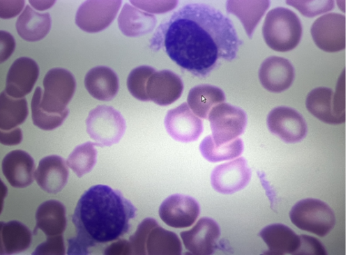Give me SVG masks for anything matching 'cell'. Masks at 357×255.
<instances>
[{"label": "cell", "instance_id": "6", "mask_svg": "<svg viewBox=\"0 0 357 255\" xmlns=\"http://www.w3.org/2000/svg\"><path fill=\"white\" fill-rule=\"evenodd\" d=\"M86 132L98 146L116 144L123 135L126 125L121 113L114 108L100 105L93 109L86 120Z\"/></svg>", "mask_w": 357, "mask_h": 255}, {"label": "cell", "instance_id": "12", "mask_svg": "<svg viewBox=\"0 0 357 255\" xmlns=\"http://www.w3.org/2000/svg\"><path fill=\"white\" fill-rule=\"evenodd\" d=\"M251 178V171L243 157L216 167L211 176L213 188L219 193L230 194L243 189Z\"/></svg>", "mask_w": 357, "mask_h": 255}, {"label": "cell", "instance_id": "27", "mask_svg": "<svg viewBox=\"0 0 357 255\" xmlns=\"http://www.w3.org/2000/svg\"><path fill=\"white\" fill-rule=\"evenodd\" d=\"M225 100L221 88L209 84H200L191 88L188 105L192 112L202 118H208L211 109Z\"/></svg>", "mask_w": 357, "mask_h": 255}, {"label": "cell", "instance_id": "40", "mask_svg": "<svg viewBox=\"0 0 357 255\" xmlns=\"http://www.w3.org/2000/svg\"><path fill=\"white\" fill-rule=\"evenodd\" d=\"M0 62L7 60L13 52L15 42L13 36L7 31H0Z\"/></svg>", "mask_w": 357, "mask_h": 255}, {"label": "cell", "instance_id": "26", "mask_svg": "<svg viewBox=\"0 0 357 255\" xmlns=\"http://www.w3.org/2000/svg\"><path fill=\"white\" fill-rule=\"evenodd\" d=\"M156 24L155 17L128 3H125L118 17L121 31L126 36L137 37L151 31Z\"/></svg>", "mask_w": 357, "mask_h": 255}, {"label": "cell", "instance_id": "2", "mask_svg": "<svg viewBox=\"0 0 357 255\" xmlns=\"http://www.w3.org/2000/svg\"><path fill=\"white\" fill-rule=\"evenodd\" d=\"M137 209L119 191L96 185L81 196L72 220L77 236L68 240V254H87L97 244L117 240L129 231Z\"/></svg>", "mask_w": 357, "mask_h": 255}, {"label": "cell", "instance_id": "21", "mask_svg": "<svg viewBox=\"0 0 357 255\" xmlns=\"http://www.w3.org/2000/svg\"><path fill=\"white\" fill-rule=\"evenodd\" d=\"M84 86L94 98L109 101L118 93L119 78L115 72L106 66L91 68L85 75Z\"/></svg>", "mask_w": 357, "mask_h": 255}, {"label": "cell", "instance_id": "29", "mask_svg": "<svg viewBox=\"0 0 357 255\" xmlns=\"http://www.w3.org/2000/svg\"><path fill=\"white\" fill-rule=\"evenodd\" d=\"M269 5V1H227L226 8L228 13L239 18L247 35L251 38Z\"/></svg>", "mask_w": 357, "mask_h": 255}, {"label": "cell", "instance_id": "32", "mask_svg": "<svg viewBox=\"0 0 357 255\" xmlns=\"http://www.w3.org/2000/svg\"><path fill=\"white\" fill-rule=\"evenodd\" d=\"M95 143L87 141L75 147L69 155L67 164L78 178L90 172L96 162Z\"/></svg>", "mask_w": 357, "mask_h": 255}, {"label": "cell", "instance_id": "35", "mask_svg": "<svg viewBox=\"0 0 357 255\" xmlns=\"http://www.w3.org/2000/svg\"><path fill=\"white\" fill-rule=\"evenodd\" d=\"M286 3L298 10L304 16L308 17L326 13L334 7V1L332 0L287 1Z\"/></svg>", "mask_w": 357, "mask_h": 255}, {"label": "cell", "instance_id": "34", "mask_svg": "<svg viewBox=\"0 0 357 255\" xmlns=\"http://www.w3.org/2000/svg\"><path fill=\"white\" fill-rule=\"evenodd\" d=\"M155 72L148 65H141L134 68L127 79V87L130 94L141 101H149L146 86L150 77Z\"/></svg>", "mask_w": 357, "mask_h": 255}, {"label": "cell", "instance_id": "17", "mask_svg": "<svg viewBox=\"0 0 357 255\" xmlns=\"http://www.w3.org/2000/svg\"><path fill=\"white\" fill-rule=\"evenodd\" d=\"M183 90L178 75L168 70L155 72L149 79L146 93L149 100L160 106H167L178 100Z\"/></svg>", "mask_w": 357, "mask_h": 255}, {"label": "cell", "instance_id": "14", "mask_svg": "<svg viewBox=\"0 0 357 255\" xmlns=\"http://www.w3.org/2000/svg\"><path fill=\"white\" fill-rule=\"evenodd\" d=\"M180 235L185 248L192 254L208 255L217 248L220 229L213 219L203 217L191 229L182 231Z\"/></svg>", "mask_w": 357, "mask_h": 255}, {"label": "cell", "instance_id": "1", "mask_svg": "<svg viewBox=\"0 0 357 255\" xmlns=\"http://www.w3.org/2000/svg\"><path fill=\"white\" fill-rule=\"evenodd\" d=\"M152 45L163 47L179 67L205 78L224 61H231L243 42L231 21L204 3L187 4L159 26Z\"/></svg>", "mask_w": 357, "mask_h": 255}, {"label": "cell", "instance_id": "13", "mask_svg": "<svg viewBox=\"0 0 357 255\" xmlns=\"http://www.w3.org/2000/svg\"><path fill=\"white\" fill-rule=\"evenodd\" d=\"M165 126L170 137L181 142L196 141L203 131L202 121L186 102L168 111Z\"/></svg>", "mask_w": 357, "mask_h": 255}, {"label": "cell", "instance_id": "9", "mask_svg": "<svg viewBox=\"0 0 357 255\" xmlns=\"http://www.w3.org/2000/svg\"><path fill=\"white\" fill-rule=\"evenodd\" d=\"M345 16L328 13L317 18L310 29L316 45L323 51L335 52L345 48Z\"/></svg>", "mask_w": 357, "mask_h": 255}, {"label": "cell", "instance_id": "5", "mask_svg": "<svg viewBox=\"0 0 357 255\" xmlns=\"http://www.w3.org/2000/svg\"><path fill=\"white\" fill-rule=\"evenodd\" d=\"M291 222L298 229L320 237L326 235L335 224V216L325 202L307 198L297 202L289 212Z\"/></svg>", "mask_w": 357, "mask_h": 255}, {"label": "cell", "instance_id": "43", "mask_svg": "<svg viewBox=\"0 0 357 255\" xmlns=\"http://www.w3.org/2000/svg\"><path fill=\"white\" fill-rule=\"evenodd\" d=\"M22 138V132L19 128L10 131H0V142L6 146L17 145L21 143Z\"/></svg>", "mask_w": 357, "mask_h": 255}, {"label": "cell", "instance_id": "18", "mask_svg": "<svg viewBox=\"0 0 357 255\" xmlns=\"http://www.w3.org/2000/svg\"><path fill=\"white\" fill-rule=\"evenodd\" d=\"M1 168L3 176L14 187H26L34 180V160L22 150H15L6 155L2 160Z\"/></svg>", "mask_w": 357, "mask_h": 255}, {"label": "cell", "instance_id": "25", "mask_svg": "<svg viewBox=\"0 0 357 255\" xmlns=\"http://www.w3.org/2000/svg\"><path fill=\"white\" fill-rule=\"evenodd\" d=\"M334 92L330 88L318 87L312 89L307 95L306 108L319 120L328 124L344 123L335 114Z\"/></svg>", "mask_w": 357, "mask_h": 255}, {"label": "cell", "instance_id": "19", "mask_svg": "<svg viewBox=\"0 0 357 255\" xmlns=\"http://www.w3.org/2000/svg\"><path fill=\"white\" fill-rule=\"evenodd\" d=\"M69 171L65 160L59 155H48L39 162L35 172L38 186L45 192L56 194L68 182Z\"/></svg>", "mask_w": 357, "mask_h": 255}, {"label": "cell", "instance_id": "38", "mask_svg": "<svg viewBox=\"0 0 357 255\" xmlns=\"http://www.w3.org/2000/svg\"><path fill=\"white\" fill-rule=\"evenodd\" d=\"M334 107L336 115L345 121V72L340 75L334 93Z\"/></svg>", "mask_w": 357, "mask_h": 255}, {"label": "cell", "instance_id": "28", "mask_svg": "<svg viewBox=\"0 0 357 255\" xmlns=\"http://www.w3.org/2000/svg\"><path fill=\"white\" fill-rule=\"evenodd\" d=\"M144 250L149 255H180L182 246L175 233L163 229L157 222L147 233Z\"/></svg>", "mask_w": 357, "mask_h": 255}, {"label": "cell", "instance_id": "30", "mask_svg": "<svg viewBox=\"0 0 357 255\" xmlns=\"http://www.w3.org/2000/svg\"><path fill=\"white\" fill-rule=\"evenodd\" d=\"M29 114L24 98H15L5 91L0 95V128L8 131L22 124Z\"/></svg>", "mask_w": 357, "mask_h": 255}, {"label": "cell", "instance_id": "11", "mask_svg": "<svg viewBox=\"0 0 357 255\" xmlns=\"http://www.w3.org/2000/svg\"><path fill=\"white\" fill-rule=\"evenodd\" d=\"M199 212V203L195 199L178 194L165 199L159 208L161 219L169 226L178 229L192 226Z\"/></svg>", "mask_w": 357, "mask_h": 255}, {"label": "cell", "instance_id": "36", "mask_svg": "<svg viewBox=\"0 0 357 255\" xmlns=\"http://www.w3.org/2000/svg\"><path fill=\"white\" fill-rule=\"evenodd\" d=\"M157 223L153 218L144 219L137 226L135 233L130 237L132 254L145 255L144 242L148 232Z\"/></svg>", "mask_w": 357, "mask_h": 255}, {"label": "cell", "instance_id": "39", "mask_svg": "<svg viewBox=\"0 0 357 255\" xmlns=\"http://www.w3.org/2000/svg\"><path fill=\"white\" fill-rule=\"evenodd\" d=\"M301 245L296 254H326V250L322 244L315 238L301 235Z\"/></svg>", "mask_w": 357, "mask_h": 255}, {"label": "cell", "instance_id": "24", "mask_svg": "<svg viewBox=\"0 0 357 255\" xmlns=\"http://www.w3.org/2000/svg\"><path fill=\"white\" fill-rule=\"evenodd\" d=\"M32 233L29 229L16 220L1 222L0 254H13L27 249L31 242Z\"/></svg>", "mask_w": 357, "mask_h": 255}, {"label": "cell", "instance_id": "22", "mask_svg": "<svg viewBox=\"0 0 357 255\" xmlns=\"http://www.w3.org/2000/svg\"><path fill=\"white\" fill-rule=\"evenodd\" d=\"M36 229H40L47 237L62 235L67 220L64 205L54 199L42 203L36 212Z\"/></svg>", "mask_w": 357, "mask_h": 255}, {"label": "cell", "instance_id": "3", "mask_svg": "<svg viewBox=\"0 0 357 255\" xmlns=\"http://www.w3.org/2000/svg\"><path fill=\"white\" fill-rule=\"evenodd\" d=\"M264 39L267 45L277 52L294 49L302 36V25L292 10L278 7L270 10L262 26Z\"/></svg>", "mask_w": 357, "mask_h": 255}, {"label": "cell", "instance_id": "31", "mask_svg": "<svg viewBox=\"0 0 357 255\" xmlns=\"http://www.w3.org/2000/svg\"><path fill=\"white\" fill-rule=\"evenodd\" d=\"M202 156L209 162H218L234 159L243 150V143L241 139L220 146H216L211 135L206 137L199 145Z\"/></svg>", "mask_w": 357, "mask_h": 255}, {"label": "cell", "instance_id": "8", "mask_svg": "<svg viewBox=\"0 0 357 255\" xmlns=\"http://www.w3.org/2000/svg\"><path fill=\"white\" fill-rule=\"evenodd\" d=\"M121 3L120 0L86 1L77 10L75 23L84 31L100 32L115 19Z\"/></svg>", "mask_w": 357, "mask_h": 255}, {"label": "cell", "instance_id": "23", "mask_svg": "<svg viewBox=\"0 0 357 255\" xmlns=\"http://www.w3.org/2000/svg\"><path fill=\"white\" fill-rule=\"evenodd\" d=\"M48 13H39L27 5L16 22V30L24 40L35 42L45 38L51 28Z\"/></svg>", "mask_w": 357, "mask_h": 255}, {"label": "cell", "instance_id": "41", "mask_svg": "<svg viewBox=\"0 0 357 255\" xmlns=\"http://www.w3.org/2000/svg\"><path fill=\"white\" fill-rule=\"evenodd\" d=\"M24 1H0V17L3 19L14 17L23 8Z\"/></svg>", "mask_w": 357, "mask_h": 255}, {"label": "cell", "instance_id": "20", "mask_svg": "<svg viewBox=\"0 0 357 255\" xmlns=\"http://www.w3.org/2000/svg\"><path fill=\"white\" fill-rule=\"evenodd\" d=\"M259 235L268 247L266 253L271 254H296L301 242L300 235L282 224L266 226Z\"/></svg>", "mask_w": 357, "mask_h": 255}, {"label": "cell", "instance_id": "7", "mask_svg": "<svg viewBox=\"0 0 357 255\" xmlns=\"http://www.w3.org/2000/svg\"><path fill=\"white\" fill-rule=\"evenodd\" d=\"M212 137L216 146L229 143L245 130L247 116L241 108L229 103L215 106L208 115Z\"/></svg>", "mask_w": 357, "mask_h": 255}, {"label": "cell", "instance_id": "16", "mask_svg": "<svg viewBox=\"0 0 357 255\" xmlns=\"http://www.w3.org/2000/svg\"><path fill=\"white\" fill-rule=\"evenodd\" d=\"M259 79L264 88L280 93L289 88L294 79V69L286 59L271 56L265 59L259 70Z\"/></svg>", "mask_w": 357, "mask_h": 255}, {"label": "cell", "instance_id": "37", "mask_svg": "<svg viewBox=\"0 0 357 255\" xmlns=\"http://www.w3.org/2000/svg\"><path fill=\"white\" fill-rule=\"evenodd\" d=\"M65 245L62 235L47 237L46 241L39 245L32 253L37 255L65 254Z\"/></svg>", "mask_w": 357, "mask_h": 255}, {"label": "cell", "instance_id": "4", "mask_svg": "<svg viewBox=\"0 0 357 255\" xmlns=\"http://www.w3.org/2000/svg\"><path fill=\"white\" fill-rule=\"evenodd\" d=\"M43 87L41 109L50 114H68L67 105L76 88L74 75L64 68L50 69L43 79Z\"/></svg>", "mask_w": 357, "mask_h": 255}, {"label": "cell", "instance_id": "42", "mask_svg": "<svg viewBox=\"0 0 357 255\" xmlns=\"http://www.w3.org/2000/svg\"><path fill=\"white\" fill-rule=\"evenodd\" d=\"M104 254L107 255H128L132 254L130 241L120 240L111 244L105 249Z\"/></svg>", "mask_w": 357, "mask_h": 255}, {"label": "cell", "instance_id": "33", "mask_svg": "<svg viewBox=\"0 0 357 255\" xmlns=\"http://www.w3.org/2000/svg\"><path fill=\"white\" fill-rule=\"evenodd\" d=\"M42 95V89L38 86L31 100L32 121L36 126L42 130H52L59 127L68 114H50L43 111L40 106Z\"/></svg>", "mask_w": 357, "mask_h": 255}, {"label": "cell", "instance_id": "15", "mask_svg": "<svg viewBox=\"0 0 357 255\" xmlns=\"http://www.w3.org/2000/svg\"><path fill=\"white\" fill-rule=\"evenodd\" d=\"M38 75L39 68L34 60L18 58L8 70L5 92L15 98H23L32 91Z\"/></svg>", "mask_w": 357, "mask_h": 255}, {"label": "cell", "instance_id": "10", "mask_svg": "<svg viewBox=\"0 0 357 255\" xmlns=\"http://www.w3.org/2000/svg\"><path fill=\"white\" fill-rule=\"evenodd\" d=\"M267 126L270 132L286 143H296L307 134L305 119L296 110L288 107H278L267 116Z\"/></svg>", "mask_w": 357, "mask_h": 255}]
</instances>
